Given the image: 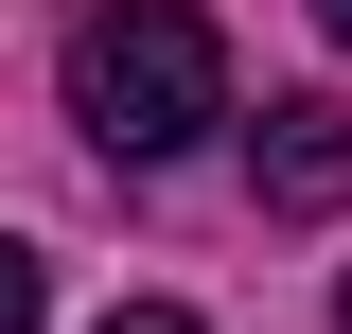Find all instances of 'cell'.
Segmentation results:
<instances>
[{"label":"cell","mask_w":352,"mask_h":334,"mask_svg":"<svg viewBox=\"0 0 352 334\" xmlns=\"http://www.w3.org/2000/svg\"><path fill=\"white\" fill-rule=\"evenodd\" d=\"M247 176H264V211H300V229H317V211H352V106H335V88L264 106V124H247Z\"/></svg>","instance_id":"cell-2"},{"label":"cell","mask_w":352,"mask_h":334,"mask_svg":"<svg viewBox=\"0 0 352 334\" xmlns=\"http://www.w3.org/2000/svg\"><path fill=\"white\" fill-rule=\"evenodd\" d=\"M106 334H194V317H176V299H124V317H106Z\"/></svg>","instance_id":"cell-4"},{"label":"cell","mask_w":352,"mask_h":334,"mask_svg":"<svg viewBox=\"0 0 352 334\" xmlns=\"http://www.w3.org/2000/svg\"><path fill=\"white\" fill-rule=\"evenodd\" d=\"M0 334H36V247H0Z\"/></svg>","instance_id":"cell-3"},{"label":"cell","mask_w":352,"mask_h":334,"mask_svg":"<svg viewBox=\"0 0 352 334\" xmlns=\"http://www.w3.org/2000/svg\"><path fill=\"white\" fill-rule=\"evenodd\" d=\"M71 124L106 159H176V141L229 124V36L194 0H88L71 18Z\"/></svg>","instance_id":"cell-1"},{"label":"cell","mask_w":352,"mask_h":334,"mask_svg":"<svg viewBox=\"0 0 352 334\" xmlns=\"http://www.w3.org/2000/svg\"><path fill=\"white\" fill-rule=\"evenodd\" d=\"M317 36H352V0H317Z\"/></svg>","instance_id":"cell-5"}]
</instances>
